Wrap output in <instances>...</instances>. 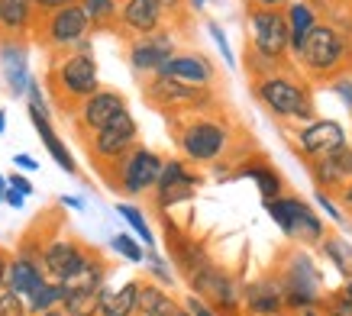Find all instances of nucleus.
I'll list each match as a JSON object with an SVG mask.
<instances>
[{"label":"nucleus","instance_id":"1","mask_svg":"<svg viewBox=\"0 0 352 316\" xmlns=\"http://www.w3.org/2000/svg\"><path fill=\"white\" fill-rule=\"evenodd\" d=\"M252 97L268 116H275L278 123H307L317 116V100H314V87L304 74H294L288 68H281L275 74L256 78L252 81Z\"/></svg>","mask_w":352,"mask_h":316},{"label":"nucleus","instance_id":"2","mask_svg":"<svg viewBox=\"0 0 352 316\" xmlns=\"http://www.w3.org/2000/svg\"><path fill=\"white\" fill-rule=\"evenodd\" d=\"M291 65L300 68L307 81H330L342 71H352V39L336 23L320 20L300 43Z\"/></svg>","mask_w":352,"mask_h":316},{"label":"nucleus","instance_id":"3","mask_svg":"<svg viewBox=\"0 0 352 316\" xmlns=\"http://www.w3.org/2000/svg\"><path fill=\"white\" fill-rule=\"evenodd\" d=\"M175 146L188 165H214L233 146V126L214 110L207 113H191L184 123L175 126Z\"/></svg>","mask_w":352,"mask_h":316},{"label":"nucleus","instance_id":"4","mask_svg":"<svg viewBox=\"0 0 352 316\" xmlns=\"http://www.w3.org/2000/svg\"><path fill=\"white\" fill-rule=\"evenodd\" d=\"M278 278V284H281V294H285V306H288V313L298 316L300 310H307V306H320V297H323V271L317 258L304 249V245H294L281 252L278 258V268L272 271Z\"/></svg>","mask_w":352,"mask_h":316},{"label":"nucleus","instance_id":"5","mask_svg":"<svg viewBox=\"0 0 352 316\" xmlns=\"http://www.w3.org/2000/svg\"><path fill=\"white\" fill-rule=\"evenodd\" d=\"M265 213L272 216L278 229L288 236V242L304 245V249H317L323 242V236L330 232V226L323 223V216L314 210V203H307L300 194H278L272 201H262Z\"/></svg>","mask_w":352,"mask_h":316},{"label":"nucleus","instance_id":"6","mask_svg":"<svg viewBox=\"0 0 352 316\" xmlns=\"http://www.w3.org/2000/svg\"><path fill=\"white\" fill-rule=\"evenodd\" d=\"M97 87H100V74H97L94 52L65 49L62 58H55L52 68H49V91H52L62 110H75Z\"/></svg>","mask_w":352,"mask_h":316},{"label":"nucleus","instance_id":"7","mask_svg":"<svg viewBox=\"0 0 352 316\" xmlns=\"http://www.w3.org/2000/svg\"><path fill=\"white\" fill-rule=\"evenodd\" d=\"M142 94L149 100V106L162 110L165 116H191V113H207L217 106V97L210 87H194L165 74H149L142 78Z\"/></svg>","mask_w":352,"mask_h":316},{"label":"nucleus","instance_id":"8","mask_svg":"<svg viewBox=\"0 0 352 316\" xmlns=\"http://www.w3.org/2000/svg\"><path fill=\"white\" fill-rule=\"evenodd\" d=\"M162 165H165V158L159 152H152V148L136 142L126 155L100 171L107 174L110 188L120 190L123 197H142V194H152V188H155V181L162 174Z\"/></svg>","mask_w":352,"mask_h":316},{"label":"nucleus","instance_id":"9","mask_svg":"<svg viewBox=\"0 0 352 316\" xmlns=\"http://www.w3.org/2000/svg\"><path fill=\"white\" fill-rule=\"evenodd\" d=\"M91 32L94 30H91V20H87L81 3H68V7H58L52 13H43L36 20V26H32V36L39 39V45L55 49V52L72 49L78 39H85Z\"/></svg>","mask_w":352,"mask_h":316},{"label":"nucleus","instance_id":"10","mask_svg":"<svg viewBox=\"0 0 352 316\" xmlns=\"http://www.w3.org/2000/svg\"><path fill=\"white\" fill-rule=\"evenodd\" d=\"M188 284H191V294H197L204 304H210L220 316H239L243 310V281L223 268H217L214 262L204 264L194 278H188Z\"/></svg>","mask_w":352,"mask_h":316},{"label":"nucleus","instance_id":"11","mask_svg":"<svg viewBox=\"0 0 352 316\" xmlns=\"http://www.w3.org/2000/svg\"><path fill=\"white\" fill-rule=\"evenodd\" d=\"M245 26H249V45H252L256 52L268 55V58H275V62H281V65H291L285 10L245 7Z\"/></svg>","mask_w":352,"mask_h":316},{"label":"nucleus","instance_id":"12","mask_svg":"<svg viewBox=\"0 0 352 316\" xmlns=\"http://www.w3.org/2000/svg\"><path fill=\"white\" fill-rule=\"evenodd\" d=\"M136 142H139V123L129 110H123L120 116L110 120L107 126H100L97 133L87 136L91 158H94L100 168H107V165H113L117 158H123Z\"/></svg>","mask_w":352,"mask_h":316},{"label":"nucleus","instance_id":"13","mask_svg":"<svg viewBox=\"0 0 352 316\" xmlns=\"http://www.w3.org/2000/svg\"><path fill=\"white\" fill-rule=\"evenodd\" d=\"M178 52V39H175V32L171 30H155L149 36H136V39H126V62L133 68L139 81L142 78H149L162 68V65L168 62L171 55Z\"/></svg>","mask_w":352,"mask_h":316},{"label":"nucleus","instance_id":"14","mask_svg":"<svg viewBox=\"0 0 352 316\" xmlns=\"http://www.w3.org/2000/svg\"><path fill=\"white\" fill-rule=\"evenodd\" d=\"M201 174L184 161V158H165L162 165V174L152 188V197H155V207L159 210H168L175 203H188L201 188Z\"/></svg>","mask_w":352,"mask_h":316},{"label":"nucleus","instance_id":"15","mask_svg":"<svg viewBox=\"0 0 352 316\" xmlns=\"http://www.w3.org/2000/svg\"><path fill=\"white\" fill-rule=\"evenodd\" d=\"M342 142H349L346 126L340 120H330V116H314L307 123H300L298 133H294V148H298V155L304 161L330 155L333 148H340Z\"/></svg>","mask_w":352,"mask_h":316},{"label":"nucleus","instance_id":"16","mask_svg":"<svg viewBox=\"0 0 352 316\" xmlns=\"http://www.w3.org/2000/svg\"><path fill=\"white\" fill-rule=\"evenodd\" d=\"M123 110H129V106H126V97L120 94V91H113V87H97L94 94L85 97V100L75 106V123L85 136H91V133H97L100 126H107L110 120L120 116Z\"/></svg>","mask_w":352,"mask_h":316},{"label":"nucleus","instance_id":"17","mask_svg":"<svg viewBox=\"0 0 352 316\" xmlns=\"http://www.w3.org/2000/svg\"><path fill=\"white\" fill-rule=\"evenodd\" d=\"M165 20H168V16H165L159 0H120L113 30H117L123 39H136V36H149V32L162 30Z\"/></svg>","mask_w":352,"mask_h":316},{"label":"nucleus","instance_id":"18","mask_svg":"<svg viewBox=\"0 0 352 316\" xmlns=\"http://www.w3.org/2000/svg\"><path fill=\"white\" fill-rule=\"evenodd\" d=\"M243 310L249 316H288L285 294L275 274H262L252 281H243Z\"/></svg>","mask_w":352,"mask_h":316},{"label":"nucleus","instance_id":"19","mask_svg":"<svg viewBox=\"0 0 352 316\" xmlns=\"http://www.w3.org/2000/svg\"><path fill=\"white\" fill-rule=\"evenodd\" d=\"M304 165H307L310 178H314V188L336 194L342 184H349L352 181V146L349 142H342L340 148H333L330 155L304 161Z\"/></svg>","mask_w":352,"mask_h":316},{"label":"nucleus","instance_id":"20","mask_svg":"<svg viewBox=\"0 0 352 316\" xmlns=\"http://www.w3.org/2000/svg\"><path fill=\"white\" fill-rule=\"evenodd\" d=\"M245 178L256 184L262 201H272L278 194H285V178H281V171H278L262 152H252V155H245V161H236L233 165V178L230 181H245Z\"/></svg>","mask_w":352,"mask_h":316},{"label":"nucleus","instance_id":"21","mask_svg":"<svg viewBox=\"0 0 352 316\" xmlns=\"http://www.w3.org/2000/svg\"><path fill=\"white\" fill-rule=\"evenodd\" d=\"M155 74H165V78H175V81H184V84H194V87L217 84L214 62L201 52H175Z\"/></svg>","mask_w":352,"mask_h":316},{"label":"nucleus","instance_id":"22","mask_svg":"<svg viewBox=\"0 0 352 316\" xmlns=\"http://www.w3.org/2000/svg\"><path fill=\"white\" fill-rule=\"evenodd\" d=\"M87 255L91 252L85 245H78L75 239H52L49 245H43V268L55 281H68L87 262Z\"/></svg>","mask_w":352,"mask_h":316},{"label":"nucleus","instance_id":"23","mask_svg":"<svg viewBox=\"0 0 352 316\" xmlns=\"http://www.w3.org/2000/svg\"><path fill=\"white\" fill-rule=\"evenodd\" d=\"M165 245H168L171 258H175V264H178V271H182L184 278H194L204 264H210L207 249H204L197 239L184 236V232L178 229L175 223H168V220H165Z\"/></svg>","mask_w":352,"mask_h":316},{"label":"nucleus","instance_id":"24","mask_svg":"<svg viewBox=\"0 0 352 316\" xmlns=\"http://www.w3.org/2000/svg\"><path fill=\"white\" fill-rule=\"evenodd\" d=\"M0 68H3V81L10 87L13 97H26V84H30V49L23 45V39H3L0 43Z\"/></svg>","mask_w":352,"mask_h":316},{"label":"nucleus","instance_id":"25","mask_svg":"<svg viewBox=\"0 0 352 316\" xmlns=\"http://www.w3.org/2000/svg\"><path fill=\"white\" fill-rule=\"evenodd\" d=\"M45 278H49V274H45V268H43V255L20 252L16 258H10V264H7V281H3V287L26 300L36 287L45 284Z\"/></svg>","mask_w":352,"mask_h":316},{"label":"nucleus","instance_id":"26","mask_svg":"<svg viewBox=\"0 0 352 316\" xmlns=\"http://www.w3.org/2000/svg\"><path fill=\"white\" fill-rule=\"evenodd\" d=\"M26 113H30L32 129H36V136L43 139V146H45V152L52 155V161L65 171V174H72V178H75V174H78V161H75V155L68 152V146L62 142V136L55 133L52 113H43V110H36V106H26Z\"/></svg>","mask_w":352,"mask_h":316},{"label":"nucleus","instance_id":"27","mask_svg":"<svg viewBox=\"0 0 352 316\" xmlns=\"http://www.w3.org/2000/svg\"><path fill=\"white\" fill-rule=\"evenodd\" d=\"M39 13L32 0H0V39H26Z\"/></svg>","mask_w":352,"mask_h":316},{"label":"nucleus","instance_id":"28","mask_svg":"<svg viewBox=\"0 0 352 316\" xmlns=\"http://www.w3.org/2000/svg\"><path fill=\"white\" fill-rule=\"evenodd\" d=\"M285 23H288V52L294 58L300 43L307 39V32L320 23V13H317V7L310 0H291L285 7Z\"/></svg>","mask_w":352,"mask_h":316},{"label":"nucleus","instance_id":"29","mask_svg":"<svg viewBox=\"0 0 352 316\" xmlns=\"http://www.w3.org/2000/svg\"><path fill=\"white\" fill-rule=\"evenodd\" d=\"M136 300H139V284L126 281L120 291H100V306L97 316H136Z\"/></svg>","mask_w":352,"mask_h":316},{"label":"nucleus","instance_id":"30","mask_svg":"<svg viewBox=\"0 0 352 316\" xmlns=\"http://www.w3.org/2000/svg\"><path fill=\"white\" fill-rule=\"evenodd\" d=\"M182 306L178 300L159 284H139V300H136V316H171Z\"/></svg>","mask_w":352,"mask_h":316},{"label":"nucleus","instance_id":"31","mask_svg":"<svg viewBox=\"0 0 352 316\" xmlns=\"http://www.w3.org/2000/svg\"><path fill=\"white\" fill-rule=\"evenodd\" d=\"M323 255V262L333 264V271L340 274V278H349L352 274V245L346 236H323V242L317 245Z\"/></svg>","mask_w":352,"mask_h":316},{"label":"nucleus","instance_id":"32","mask_svg":"<svg viewBox=\"0 0 352 316\" xmlns=\"http://www.w3.org/2000/svg\"><path fill=\"white\" fill-rule=\"evenodd\" d=\"M65 287H75V291H100L107 284V264L100 262L97 255H87V262L78 268L68 281H62Z\"/></svg>","mask_w":352,"mask_h":316},{"label":"nucleus","instance_id":"33","mask_svg":"<svg viewBox=\"0 0 352 316\" xmlns=\"http://www.w3.org/2000/svg\"><path fill=\"white\" fill-rule=\"evenodd\" d=\"M104 287H100V291H104ZM100 291H75V287H65V297H62L65 316H97Z\"/></svg>","mask_w":352,"mask_h":316},{"label":"nucleus","instance_id":"34","mask_svg":"<svg viewBox=\"0 0 352 316\" xmlns=\"http://www.w3.org/2000/svg\"><path fill=\"white\" fill-rule=\"evenodd\" d=\"M62 297H65V284L62 281H45L43 287H36L30 297H26V310L32 313H45V310H55L62 306Z\"/></svg>","mask_w":352,"mask_h":316},{"label":"nucleus","instance_id":"35","mask_svg":"<svg viewBox=\"0 0 352 316\" xmlns=\"http://www.w3.org/2000/svg\"><path fill=\"white\" fill-rule=\"evenodd\" d=\"M85 7L87 20H91V30H110L117 23V10L120 0H78Z\"/></svg>","mask_w":352,"mask_h":316},{"label":"nucleus","instance_id":"36","mask_svg":"<svg viewBox=\"0 0 352 316\" xmlns=\"http://www.w3.org/2000/svg\"><path fill=\"white\" fill-rule=\"evenodd\" d=\"M117 213L126 220V226L133 232H136V239L146 249H155V236H152V229H149V220H146V213L139 210L136 203H117Z\"/></svg>","mask_w":352,"mask_h":316},{"label":"nucleus","instance_id":"37","mask_svg":"<svg viewBox=\"0 0 352 316\" xmlns=\"http://www.w3.org/2000/svg\"><path fill=\"white\" fill-rule=\"evenodd\" d=\"M243 65H245V74L256 81V78H265V74H275L281 71V68H288V65L275 62V58H268V55L256 52L252 45H245V55H243Z\"/></svg>","mask_w":352,"mask_h":316},{"label":"nucleus","instance_id":"38","mask_svg":"<svg viewBox=\"0 0 352 316\" xmlns=\"http://www.w3.org/2000/svg\"><path fill=\"white\" fill-rule=\"evenodd\" d=\"M320 313L323 316H352V300L346 297V291H342V287H336V291H323Z\"/></svg>","mask_w":352,"mask_h":316},{"label":"nucleus","instance_id":"39","mask_svg":"<svg viewBox=\"0 0 352 316\" xmlns=\"http://www.w3.org/2000/svg\"><path fill=\"white\" fill-rule=\"evenodd\" d=\"M314 203H317V207H320V210L327 213V216H330V220L336 223V226H346V229H352V226H349V216L342 213V207L336 203V197H333L330 190L314 188Z\"/></svg>","mask_w":352,"mask_h":316},{"label":"nucleus","instance_id":"40","mask_svg":"<svg viewBox=\"0 0 352 316\" xmlns=\"http://www.w3.org/2000/svg\"><path fill=\"white\" fill-rule=\"evenodd\" d=\"M110 249L117 255H123L126 262H133V264H139L142 258H146V252H142V242H136L129 232H117L113 239H110Z\"/></svg>","mask_w":352,"mask_h":316},{"label":"nucleus","instance_id":"41","mask_svg":"<svg viewBox=\"0 0 352 316\" xmlns=\"http://www.w3.org/2000/svg\"><path fill=\"white\" fill-rule=\"evenodd\" d=\"M207 36L214 39V45H217V52H220V58L226 62V68H236V52L230 49V39H226V32H223V26L217 20H207Z\"/></svg>","mask_w":352,"mask_h":316},{"label":"nucleus","instance_id":"42","mask_svg":"<svg viewBox=\"0 0 352 316\" xmlns=\"http://www.w3.org/2000/svg\"><path fill=\"white\" fill-rule=\"evenodd\" d=\"M142 262L149 264L152 278H155V281H159L162 287H171V284H175V271H171L168 262H165V258H162V255L155 252V249H146V258H142Z\"/></svg>","mask_w":352,"mask_h":316},{"label":"nucleus","instance_id":"43","mask_svg":"<svg viewBox=\"0 0 352 316\" xmlns=\"http://www.w3.org/2000/svg\"><path fill=\"white\" fill-rule=\"evenodd\" d=\"M0 316H30L26 300L20 294L7 291V287H0Z\"/></svg>","mask_w":352,"mask_h":316},{"label":"nucleus","instance_id":"44","mask_svg":"<svg viewBox=\"0 0 352 316\" xmlns=\"http://www.w3.org/2000/svg\"><path fill=\"white\" fill-rule=\"evenodd\" d=\"M330 91L340 97L342 106H346L352 116V71H342V74H336V78H330Z\"/></svg>","mask_w":352,"mask_h":316},{"label":"nucleus","instance_id":"45","mask_svg":"<svg viewBox=\"0 0 352 316\" xmlns=\"http://www.w3.org/2000/svg\"><path fill=\"white\" fill-rule=\"evenodd\" d=\"M184 310H188L191 316H220V313L214 310V306L204 304V300H201L197 294H188V300H184Z\"/></svg>","mask_w":352,"mask_h":316},{"label":"nucleus","instance_id":"46","mask_svg":"<svg viewBox=\"0 0 352 316\" xmlns=\"http://www.w3.org/2000/svg\"><path fill=\"white\" fill-rule=\"evenodd\" d=\"M7 184H10L13 190H20L23 197H32V181L26 178L23 171H10V174H7Z\"/></svg>","mask_w":352,"mask_h":316},{"label":"nucleus","instance_id":"47","mask_svg":"<svg viewBox=\"0 0 352 316\" xmlns=\"http://www.w3.org/2000/svg\"><path fill=\"white\" fill-rule=\"evenodd\" d=\"M333 197H336V203L342 207V213H346V216H352V181H349V184H342Z\"/></svg>","mask_w":352,"mask_h":316},{"label":"nucleus","instance_id":"48","mask_svg":"<svg viewBox=\"0 0 352 316\" xmlns=\"http://www.w3.org/2000/svg\"><path fill=\"white\" fill-rule=\"evenodd\" d=\"M68 3H78V0H32V7H36L39 16H43V13L58 10V7H68Z\"/></svg>","mask_w":352,"mask_h":316},{"label":"nucleus","instance_id":"49","mask_svg":"<svg viewBox=\"0 0 352 316\" xmlns=\"http://www.w3.org/2000/svg\"><path fill=\"white\" fill-rule=\"evenodd\" d=\"M245 7H258V10H285L291 0H243Z\"/></svg>","mask_w":352,"mask_h":316},{"label":"nucleus","instance_id":"50","mask_svg":"<svg viewBox=\"0 0 352 316\" xmlns=\"http://www.w3.org/2000/svg\"><path fill=\"white\" fill-rule=\"evenodd\" d=\"M13 165L20 171H39V161L32 155H26V152H16V155H13Z\"/></svg>","mask_w":352,"mask_h":316},{"label":"nucleus","instance_id":"51","mask_svg":"<svg viewBox=\"0 0 352 316\" xmlns=\"http://www.w3.org/2000/svg\"><path fill=\"white\" fill-rule=\"evenodd\" d=\"M162 10H165V16H182L184 7H188V0H159Z\"/></svg>","mask_w":352,"mask_h":316},{"label":"nucleus","instance_id":"52","mask_svg":"<svg viewBox=\"0 0 352 316\" xmlns=\"http://www.w3.org/2000/svg\"><path fill=\"white\" fill-rule=\"evenodd\" d=\"M3 203H10L13 210H20L23 203H26V197H23L20 190H13V188H10V184H7V190H3Z\"/></svg>","mask_w":352,"mask_h":316},{"label":"nucleus","instance_id":"53","mask_svg":"<svg viewBox=\"0 0 352 316\" xmlns=\"http://www.w3.org/2000/svg\"><path fill=\"white\" fill-rule=\"evenodd\" d=\"M58 203H65L68 210H78V213H85V201H81V197H72V194H62V197H58Z\"/></svg>","mask_w":352,"mask_h":316},{"label":"nucleus","instance_id":"54","mask_svg":"<svg viewBox=\"0 0 352 316\" xmlns=\"http://www.w3.org/2000/svg\"><path fill=\"white\" fill-rule=\"evenodd\" d=\"M7 264H10V258H7V252L0 249V287H3V281H7Z\"/></svg>","mask_w":352,"mask_h":316},{"label":"nucleus","instance_id":"55","mask_svg":"<svg viewBox=\"0 0 352 316\" xmlns=\"http://www.w3.org/2000/svg\"><path fill=\"white\" fill-rule=\"evenodd\" d=\"M298 316H323V313H320V306H307V310H300Z\"/></svg>","mask_w":352,"mask_h":316},{"label":"nucleus","instance_id":"56","mask_svg":"<svg viewBox=\"0 0 352 316\" xmlns=\"http://www.w3.org/2000/svg\"><path fill=\"white\" fill-rule=\"evenodd\" d=\"M342 291H346V297L352 300V274H349V278H342Z\"/></svg>","mask_w":352,"mask_h":316},{"label":"nucleus","instance_id":"57","mask_svg":"<svg viewBox=\"0 0 352 316\" xmlns=\"http://www.w3.org/2000/svg\"><path fill=\"white\" fill-rule=\"evenodd\" d=\"M188 7H191V10H204V7H207V0H188Z\"/></svg>","mask_w":352,"mask_h":316},{"label":"nucleus","instance_id":"58","mask_svg":"<svg viewBox=\"0 0 352 316\" xmlns=\"http://www.w3.org/2000/svg\"><path fill=\"white\" fill-rule=\"evenodd\" d=\"M32 316H65V313L58 310V306H55V310H45V313H32Z\"/></svg>","mask_w":352,"mask_h":316},{"label":"nucleus","instance_id":"59","mask_svg":"<svg viewBox=\"0 0 352 316\" xmlns=\"http://www.w3.org/2000/svg\"><path fill=\"white\" fill-rule=\"evenodd\" d=\"M3 133H7V113L0 110V136H3Z\"/></svg>","mask_w":352,"mask_h":316},{"label":"nucleus","instance_id":"60","mask_svg":"<svg viewBox=\"0 0 352 316\" xmlns=\"http://www.w3.org/2000/svg\"><path fill=\"white\" fill-rule=\"evenodd\" d=\"M3 190H7V174H0V203H3Z\"/></svg>","mask_w":352,"mask_h":316},{"label":"nucleus","instance_id":"61","mask_svg":"<svg viewBox=\"0 0 352 316\" xmlns=\"http://www.w3.org/2000/svg\"><path fill=\"white\" fill-rule=\"evenodd\" d=\"M171 316H191V313H188V310H178V313H171Z\"/></svg>","mask_w":352,"mask_h":316}]
</instances>
